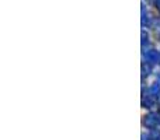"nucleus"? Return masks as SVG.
Listing matches in <instances>:
<instances>
[]
</instances>
